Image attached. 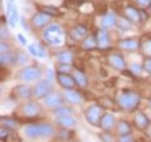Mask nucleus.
<instances>
[{"instance_id": "nucleus-1", "label": "nucleus", "mask_w": 151, "mask_h": 142, "mask_svg": "<svg viewBox=\"0 0 151 142\" xmlns=\"http://www.w3.org/2000/svg\"><path fill=\"white\" fill-rule=\"evenodd\" d=\"M23 136L29 141L49 140L55 135L54 127L50 123L42 122V123H29L25 125L22 130Z\"/></svg>"}, {"instance_id": "nucleus-2", "label": "nucleus", "mask_w": 151, "mask_h": 142, "mask_svg": "<svg viewBox=\"0 0 151 142\" xmlns=\"http://www.w3.org/2000/svg\"><path fill=\"white\" fill-rule=\"evenodd\" d=\"M44 42L50 47H62L64 44L65 33L58 23H50L42 33Z\"/></svg>"}, {"instance_id": "nucleus-3", "label": "nucleus", "mask_w": 151, "mask_h": 142, "mask_svg": "<svg viewBox=\"0 0 151 142\" xmlns=\"http://www.w3.org/2000/svg\"><path fill=\"white\" fill-rule=\"evenodd\" d=\"M141 102V97L135 91H124L117 97V105L125 112H134L137 110Z\"/></svg>"}, {"instance_id": "nucleus-4", "label": "nucleus", "mask_w": 151, "mask_h": 142, "mask_svg": "<svg viewBox=\"0 0 151 142\" xmlns=\"http://www.w3.org/2000/svg\"><path fill=\"white\" fill-rule=\"evenodd\" d=\"M43 72L39 67L35 65H28L24 67L20 72L18 73V79L20 82H25V83H32V82H38L42 79Z\"/></svg>"}, {"instance_id": "nucleus-5", "label": "nucleus", "mask_w": 151, "mask_h": 142, "mask_svg": "<svg viewBox=\"0 0 151 142\" xmlns=\"http://www.w3.org/2000/svg\"><path fill=\"white\" fill-rule=\"evenodd\" d=\"M52 88H53V84H52V80H49L48 78L38 80L33 86V98L35 99L45 98L49 93H52Z\"/></svg>"}, {"instance_id": "nucleus-6", "label": "nucleus", "mask_w": 151, "mask_h": 142, "mask_svg": "<svg viewBox=\"0 0 151 142\" xmlns=\"http://www.w3.org/2000/svg\"><path fill=\"white\" fill-rule=\"evenodd\" d=\"M103 116L102 113V108L98 105H91L86 108L84 111V118L89 125L92 126H98L100 127V121Z\"/></svg>"}, {"instance_id": "nucleus-7", "label": "nucleus", "mask_w": 151, "mask_h": 142, "mask_svg": "<svg viewBox=\"0 0 151 142\" xmlns=\"http://www.w3.org/2000/svg\"><path fill=\"white\" fill-rule=\"evenodd\" d=\"M19 112L24 117L33 118V117L39 116L42 113V106L39 105V102H37V101H27L20 106Z\"/></svg>"}, {"instance_id": "nucleus-8", "label": "nucleus", "mask_w": 151, "mask_h": 142, "mask_svg": "<svg viewBox=\"0 0 151 142\" xmlns=\"http://www.w3.org/2000/svg\"><path fill=\"white\" fill-rule=\"evenodd\" d=\"M64 97L63 94H60L58 92H52L49 93L45 98H43V105L48 108H52V110H55L60 106H64Z\"/></svg>"}, {"instance_id": "nucleus-9", "label": "nucleus", "mask_w": 151, "mask_h": 142, "mask_svg": "<svg viewBox=\"0 0 151 142\" xmlns=\"http://www.w3.org/2000/svg\"><path fill=\"white\" fill-rule=\"evenodd\" d=\"M27 50L32 57H34L35 59H47L48 58V52H47V48L40 44V43H32V44H28L27 47Z\"/></svg>"}, {"instance_id": "nucleus-10", "label": "nucleus", "mask_w": 151, "mask_h": 142, "mask_svg": "<svg viewBox=\"0 0 151 142\" xmlns=\"http://www.w3.org/2000/svg\"><path fill=\"white\" fill-rule=\"evenodd\" d=\"M50 20H52V16L48 15V14H45L43 11H39V13H35L34 15L32 16V25L38 28V29H45L50 24Z\"/></svg>"}, {"instance_id": "nucleus-11", "label": "nucleus", "mask_w": 151, "mask_h": 142, "mask_svg": "<svg viewBox=\"0 0 151 142\" xmlns=\"http://www.w3.org/2000/svg\"><path fill=\"white\" fill-rule=\"evenodd\" d=\"M107 62L113 69L116 70H125L126 69V60L121 53H111L107 57Z\"/></svg>"}, {"instance_id": "nucleus-12", "label": "nucleus", "mask_w": 151, "mask_h": 142, "mask_svg": "<svg viewBox=\"0 0 151 142\" xmlns=\"http://www.w3.org/2000/svg\"><path fill=\"white\" fill-rule=\"evenodd\" d=\"M63 97L64 101L69 103V105H74V106H79L83 103V97L82 94L79 93L76 89H64L63 91Z\"/></svg>"}, {"instance_id": "nucleus-13", "label": "nucleus", "mask_w": 151, "mask_h": 142, "mask_svg": "<svg viewBox=\"0 0 151 142\" xmlns=\"http://www.w3.org/2000/svg\"><path fill=\"white\" fill-rule=\"evenodd\" d=\"M14 94L22 101H29L33 97V87H29L28 84H19L14 88Z\"/></svg>"}, {"instance_id": "nucleus-14", "label": "nucleus", "mask_w": 151, "mask_h": 142, "mask_svg": "<svg viewBox=\"0 0 151 142\" xmlns=\"http://www.w3.org/2000/svg\"><path fill=\"white\" fill-rule=\"evenodd\" d=\"M96 39H97V45L100 49H106L111 44V37L107 29H98L96 33Z\"/></svg>"}, {"instance_id": "nucleus-15", "label": "nucleus", "mask_w": 151, "mask_h": 142, "mask_svg": "<svg viewBox=\"0 0 151 142\" xmlns=\"http://www.w3.org/2000/svg\"><path fill=\"white\" fill-rule=\"evenodd\" d=\"M116 118L115 116L112 115V113H103V116L101 118V121H100V128L103 130V131H111L112 128H115L116 127Z\"/></svg>"}, {"instance_id": "nucleus-16", "label": "nucleus", "mask_w": 151, "mask_h": 142, "mask_svg": "<svg viewBox=\"0 0 151 142\" xmlns=\"http://www.w3.org/2000/svg\"><path fill=\"white\" fill-rule=\"evenodd\" d=\"M57 82L59 83L60 87H63V89H74V87L77 86L73 75H70V74L57 73Z\"/></svg>"}, {"instance_id": "nucleus-17", "label": "nucleus", "mask_w": 151, "mask_h": 142, "mask_svg": "<svg viewBox=\"0 0 151 142\" xmlns=\"http://www.w3.org/2000/svg\"><path fill=\"white\" fill-rule=\"evenodd\" d=\"M134 123L139 130H147L151 126V121L145 113L136 112V115L134 116Z\"/></svg>"}, {"instance_id": "nucleus-18", "label": "nucleus", "mask_w": 151, "mask_h": 142, "mask_svg": "<svg viewBox=\"0 0 151 142\" xmlns=\"http://www.w3.org/2000/svg\"><path fill=\"white\" fill-rule=\"evenodd\" d=\"M70 37H72L73 40H78V42H83L86 38L88 37V29L86 27H83L81 24L73 27L69 32Z\"/></svg>"}, {"instance_id": "nucleus-19", "label": "nucleus", "mask_w": 151, "mask_h": 142, "mask_svg": "<svg viewBox=\"0 0 151 142\" xmlns=\"http://www.w3.org/2000/svg\"><path fill=\"white\" fill-rule=\"evenodd\" d=\"M125 16L132 23H140L142 22V11L139 10L136 6H126L125 8Z\"/></svg>"}, {"instance_id": "nucleus-20", "label": "nucleus", "mask_w": 151, "mask_h": 142, "mask_svg": "<svg viewBox=\"0 0 151 142\" xmlns=\"http://www.w3.org/2000/svg\"><path fill=\"white\" fill-rule=\"evenodd\" d=\"M116 24H117V15L113 11H108L101 18L100 25H101L102 29L108 30V29H111V28L115 27Z\"/></svg>"}, {"instance_id": "nucleus-21", "label": "nucleus", "mask_w": 151, "mask_h": 142, "mask_svg": "<svg viewBox=\"0 0 151 142\" xmlns=\"http://www.w3.org/2000/svg\"><path fill=\"white\" fill-rule=\"evenodd\" d=\"M119 47L122 50L134 52V50H137L141 47V44L139 43L137 39H135V38H126V39H122L119 42Z\"/></svg>"}, {"instance_id": "nucleus-22", "label": "nucleus", "mask_w": 151, "mask_h": 142, "mask_svg": "<svg viewBox=\"0 0 151 142\" xmlns=\"http://www.w3.org/2000/svg\"><path fill=\"white\" fill-rule=\"evenodd\" d=\"M18 63V52L12 50L6 54H0V64L4 65H14Z\"/></svg>"}, {"instance_id": "nucleus-23", "label": "nucleus", "mask_w": 151, "mask_h": 142, "mask_svg": "<svg viewBox=\"0 0 151 142\" xmlns=\"http://www.w3.org/2000/svg\"><path fill=\"white\" fill-rule=\"evenodd\" d=\"M74 55L70 50H60L55 54V60L59 64H72Z\"/></svg>"}, {"instance_id": "nucleus-24", "label": "nucleus", "mask_w": 151, "mask_h": 142, "mask_svg": "<svg viewBox=\"0 0 151 142\" xmlns=\"http://www.w3.org/2000/svg\"><path fill=\"white\" fill-rule=\"evenodd\" d=\"M55 123L59 127H63V128H73V127L77 126V120L73 116H67L55 118Z\"/></svg>"}, {"instance_id": "nucleus-25", "label": "nucleus", "mask_w": 151, "mask_h": 142, "mask_svg": "<svg viewBox=\"0 0 151 142\" xmlns=\"http://www.w3.org/2000/svg\"><path fill=\"white\" fill-rule=\"evenodd\" d=\"M72 75H73V78H74V80H76V83H77L78 87L86 88L88 86V78L83 72H81V70H78V69H74Z\"/></svg>"}, {"instance_id": "nucleus-26", "label": "nucleus", "mask_w": 151, "mask_h": 142, "mask_svg": "<svg viewBox=\"0 0 151 142\" xmlns=\"http://www.w3.org/2000/svg\"><path fill=\"white\" fill-rule=\"evenodd\" d=\"M116 132L119 136L122 135H129L132 132V127L127 121H119L116 125Z\"/></svg>"}, {"instance_id": "nucleus-27", "label": "nucleus", "mask_w": 151, "mask_h": 142, "mask_svg": "<svg viewBox=\"0 0 151 142\" xmlns=\"http://www.w3.org/2000/svg\"><path fill=\"white\" fill-rule=\"evenodd\" d=\"M53 116L55 118H60V117H67V116H72L73 115V110L68 106H60L58 108L53 110Z\"/></svg>"}, {"instance_id": "nucleus-28", "label": "nucleus", "mask_w": 151, "mask_h": 142, "mask_svg": "<svg viewBox=\"0 0 151 142\" xmlns=\"http://www.w3.org/2000/svg\"><path fill=\"white\" fill-rule=\"evenodd\" d=\"M81 47L83 50H92L94 49L97 45V39H96V35H88L86 39H84L82 43H81Z\"/></svg>"}, {"instance_id": "nucleus-29", "label": "nucleus", "mask_w": 151, "mask_h": 142, "mask_svg": "<svg viewBox=\"0 0 151 142\" xmlns=\"http://www.w3.org/2000/svg\"><path fill=\"white\" fill-rule=\"evenodd\" d=\"M132 24H134V23L130 22L126 16L117 18V24H116V25L119 27L121 30H129V29H131V28H132Z\"/></svg>"}, {"instance_id": "nucleus-30", "label": "nucleus", "mask_w": 151, "mask_h": 142, "mask_svg": "<svg viewBox=\"0 0 151 142\" xmlns=\"http://www.w3.org/2000/svg\"><path fill=\"white\" fill-rule=\"evenodd\" d=\"M141 50H142V53L149 57V58H151V38H146V39H144V42L141 43Z\"/></svg>"}, {"instance_id": "nucleus-31", "label": "nucleus", "mask_w": 151, "mask_h": 142, "mask_svg": "<svg viewBox=\"0 0 151 142\" xmlns=\"http://www.w3.org/2000/svg\"><path fill=\"white\" fill-rule=\"evenodd\" d=\"M57 73L59 74H70V72H73V67L72 64H59L55 67Z\"/></svg>"}, {"instance_id": "nucleus-32", "label": "nucleus", "mask_w": 151, "mask_h": 142, "mask_svg": "<svg viewBox=\"0 0 151 142\" xmlns=\"http://www.w3.org/2000/svg\"><path fill=\"white\" fill-rule=\"evenodd\" d=\"M129 69H130V72L132 74H135V75H141V74H142V72L145 70L144 65L140 64V63H131Z\"/></svg>"}, {"instance_id": "nucleus-33", "label": "nucleus", "mask_w": 151, "mask_h": 142, "mask_svg": "<svg viewBox=\"0 0 151 142\" xmlns=\"http://www.w3.org/2000/svg\"><path fill=\"white\" fill-rule=\"evenodd\" d=\"M1 127L8 130H15L17 128V121L12 120V118H1Z\"/></svg>"}, {"instance_id": "nucleus-34", "label": "nucleus", "mask_w": 151, "mask_h": 142, "mask_svg": "<svg viewBox=\"0 0 151 142\" xmlns=\"http://www.w3.org/2000/svg\"><path fill=\"white\" fill-rule=\"evenodd\" d=\"M29 62V57H28L24 52H18V65H22V67H25V64H28Z\"/></svg>"}, {"instance_id": "nucleus-35", "label": "nucleus", "mask_w": 151, "mask_h": 142, "mask_svg": "<svg viewBox=\"0 0 151 142\" xmlns=\"http://www.w3.org/2000/svg\"><path fill=\"white\" fill-rule=\"evenodd\" d=\"M9 52H12L10 45H9L5 40H1V43H0V54H6Z\"/></svg>"}, {"instance_id": "nucleus-36", "label": "nucleus", "mask_w": 151, "mask_h": 142, "mask_svg": "<svg viewBox=\"0 0 151 142\" xmlns=\"http://www.w3.org/2000/svg\"><path fill=\"white\" fill-rule=\"evenodd\" d=\"M0 37H1V40H5L8 39V37L10 35V33H9V29L6 27H4V23H1V27H0Z\"/></svg>"}, {"instance_id": "nucleus-37", "label": "nucleus", "mask_w": 151, "mask_h": 142, "mask_svg": "<svg viewBox=\"0 0 151 142\" xmlns=\"http://www.w3.org/2000/svg\"><path fill=\"white\" fill-rule=\"evenodd\" d=\"M119 142H135V137L131 133L119 136Z\"/></svg>"}, {"instance_id": "nucleus-38", "label": "nucleus", "mask_w": 151, "mask_h": 142, "mask_svg": "<svg viewBox=\"0 0 151 142\" xmlns=\"http://www.w3.org/2000/svg\"><path fill=\"white\" fill-rule=\"evenodd\" d=\"M144 69H145V72L147 73V74H150L151 75V58H146L145 60H144Z\"/></svg>"}, {"instance_id": "nucleus-39", "label": "nucleus", "mask_w": 151, "mask_h": 142, "mask_svg": "<svg viewBox=\"0 0 151 142\" xmlns=\"http://www.w3.org/2000/svg\"><path fill=\"white\" fill-rule=\"evenodd\" d=\"M43 13L48 14V15L53 16L54 14H57V9L53 8V6H43Z\"/></svg>"}, {"instance_id": "nucleus-40", "label": "nucleus", "mask_w": 151, "mask_h": 142, "mask_svg": "<svg viewBox=\"0 0 151 142\" xmlns=\"http://www.w3.org/2000/svg\"><path fill=\"white\" fill-rule=\"evenodd\" d=\"M17 39L19 40V43H20L23 47H28V40H27V38L23 35V34H20V33L17 34Z\"/></svg>"}, {"instance_id": "nucleus-41", "label": "nucleus", "mask_w": 151, "mask_h": 142, "mask_svg": "<svg viewBox=\"0 0 151 142\" xmlns=\"http://www.w3.org/2000/svg\"><path fill=\"white\" fill-rule=\"evenodd\" d=\"M136 1V4L137 5H140V6H144V8H146V6H150L151 5V0H135Z\"/></svg>"}, {"instance_id": "nucleus-42", "label": "nucleus", "mask_w": 151, "mask_h": 142, "mask_svg": "<svg viewBox=\"0 0 151 142\" xmlns=\"http://www.w3.org/2000/svg\"><path fill=\"white\" fill-rule=\"evenodd\" d=\"M0 136H1V140L4 141V138H6V137L9 136V130L1 127V133H0Z\"/></svg>"}, {"instance_id": "nucleus-43", "label": "nucleus", "mask_w": 151, "mask_h": 142, "mask_svg": "<svg viewBox=\"0 0 151 142\" xmlns=\"http://www.w3.org/2000/svg\"><path fill=\"white\" fill-rule=\"evenodd\" d=\"M101 138L105 141V142H113V138H112L110 135H108V132H106V135H102Z\"/></svg>"}, {"instance_id": "nucleus-44", "label": "nucleus", "mask_w": 151, "mask_h": 142, "mask_svg": "<svg viewBox=\"0 0 151 142\" xmlns=\"http://www.w3.org/2000/svg\"><path fill=\"white\" fill-rule=\"evenodd\" d=\"M20 24H22V27L24 28V29H27V32H30V29H29V27H28V24L25 23V19H23V18H20Z\"/></svg>"}, {"instance_id": "nucleus-45", "label": "nucleus", "mask_w": 151, "mask_h": 142, "mask_svg": "<svg viewBox=\"0 0 151 142\" xmlns=\"http://www.w3.org/2000/svg\"><path fill=\"white\" fill-rule=\"evenodd\" d=\"M149 107H150V110H151V99H150V102H149Z\"/></svg>"}, {"instance_id": "nucleus-46", "label": "nucleus", "mask_w": 151, "mask_h": 142, "mask_svg": "<svg viewBox=\"0 0 151 142\" xmlns=\"http://www.w3.org/2000/svg\"><path fill=\"white\" fill-rule=\"evenodd\" d=\"M149 10H150V13H151V5H150V6H149Z\"/></svg>"}, {"instance_id": "nucleus-47", "label": "nucleus", "mask_w": 151, "mask_h": 142, "mask_svg": "<svg viewBox=\"0 0 151 142\" xmlns=\"http://www.w3.org/2000/svg\"><path fill=\"white\" fill-rule=\"evenodd\" d=\"M4 1H6V3H8V1H9V0H4Z\"/></svg>"}]
</instances>
